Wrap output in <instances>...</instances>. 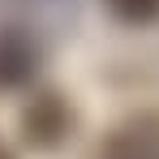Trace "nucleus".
I'll use <instances>...</instances> for the list:
<instances>
[{
    "label": "nucleus",
    "instance_id": "5",
    "mask_svg": "<svg viewBox=\"0 0 159 159\" xmlns=\"http://www.w3.org/2000/svg\"><path fill=\"white\" fill-rule=\"evenodd\" d=\"M0 159H4V151H0Z\"/></svg>",
    "mask_w": 159,
    "mask_h": 159
},
{
    "label": "nucleus",
    "instance_id": "2",
    "mask_svg": "<svg viewBox=\"0 0 159 159\" xmlns=\"http://www.w3.org/2000/svg\"><path fill=\"white\" fill-rule=\"evenodd\" d=\"M22 133H26L34 146H56V142L69 133V107H65V99L39 95V99L26 107V116H22Z\"/></svg>",
    "mask_w": 159,
    "mask_h": 159
},
{
    "label": "nucleus",
    "instance_id": "3",
    "mask_svg": "<svg viewBox=\"0 0 159 159\" xmlns=\"http://www.w3.org/2000/svg\"><path fill=\"white\" fill-rule=\"evenodd\" d=\"M34 43L17 30H0V90H13V86H26L34 78Z\"/></svg>",
    "mask_w": 159,
    "mask_h": 159
},
{
    "label": "nucleus",
    "instance_id": "1",
    "mask_svg": "<svg viewBox=\"0 0 159 159\" xmlns=\"http://www.w3.org/2000/svg\"><path fill=\"white\" fill-rule=\"evenodd\" d=\"M99 159H159V116H133L107 133Z\"/></svg>",
    "mask_w": 159,
    "mask_h": 159
},
{
    "label": "nucleus",
    "instance_id": "4",
    "mask_svg": "<svg viewBox=\"0 0 159 159\" xmlns=\"http://www.w3.org/2000/svg\"><path fill=\"white\" fill-rule=\"evenodd\" d=\"M120 22H151L159 17V0H107Z\"/></svg>",
    "mask_w": 159,
    "mask_h": 159
}]
</instances>
